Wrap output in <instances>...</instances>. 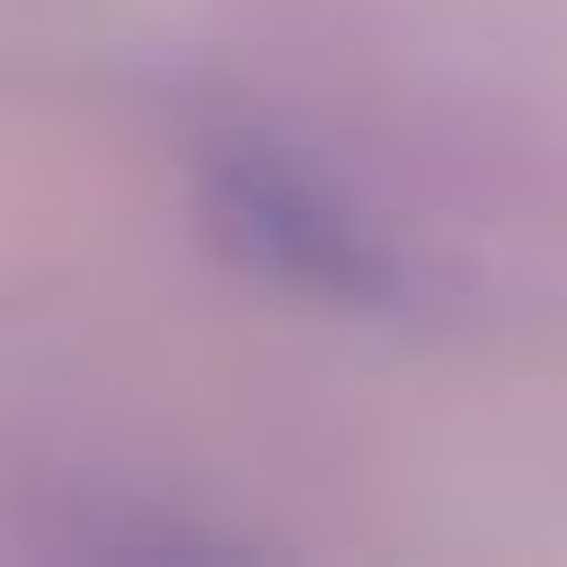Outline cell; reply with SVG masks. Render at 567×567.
I'll return each instance as SVG.
<instances>
[{"label":"cell","mask_w":567,"mask_h":567,"mask_svg":"<svg viewBox=\"0 0 567 567\" xmlns=\"http://www.w3.org/2000/svg\"><path fill=\"white\" fill-rule=\"evenodd\" d=\"M221 221H231V243H243L252 264H274L284 284H305V295H368V284H379L358 231H347L316 189L274 179V168H243V179L221 189Z\"/></svg>","instance_id":"cell-1"}]
</instances>
